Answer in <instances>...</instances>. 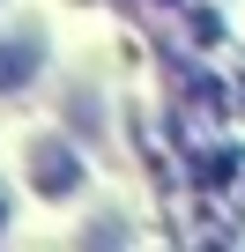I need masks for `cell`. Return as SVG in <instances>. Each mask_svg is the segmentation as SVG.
Masks as SVG:
<instances>
[{
  "label": "cell",
  "mask_w": 245,
  "mask_h": 252,
  "mask_svg": "<svg viewBox=\"0 0 245 252\" xmlns=\"http://www.w3.org/2000/svg\"><path fill=\"white\" fill-rule=\"evenodd\" d=\"M30 74H37V45L30 37H8V45H0V96L30 89Z\"/></svg>",
  "instance_id": "cell-2"
},
{
  "label": "cell",
  "mask_w": 245,
  "mask_h": 252,
  "mask_svg": "<svg viewBox=\"0 0 245 252\" xmlns=\"http://www.w3.org/2000/svg\"><path fill=\"white\" fill-rule=\"evenodd\" d=\"M0 222H8V200H0Z\"/></svg>",
  "instance_id": "cell-3"
},
{
  "label": "cell",
  "mask_w": 245,
  "mask_h": 252,
  "mask_svg": "<svg viewBox=\"0 0 245 252\" xmlns=\"http://www.w3.org/2000/svg\"><path fill=\"white\" fill-rule=\"evenodd\" d=\"M30 178H37L45 200H67V193L82 186V163H74L67 141H37V149H30Z\"/></svg>",
  "instance_id": "cell-1"
}]
</instances>
